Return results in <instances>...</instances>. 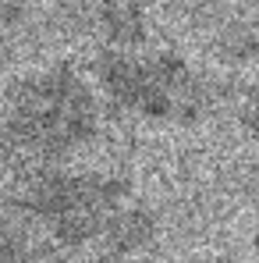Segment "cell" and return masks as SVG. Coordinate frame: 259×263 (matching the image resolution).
<instances>
[{"label": "cell", "mask_w": 259, "mask_h": 263, "mask_svg": "<svg viewBox=\"0 0 259 263\" xmlns=\"http://www.w3.org/2000/svg\"><path fill=\"white\" fill-rule=\"evenodd\" d=\"M11 128L18 142L39 153H57L75 146L92 128V100L71 75H46L22 89Z\"/></svg>", "instance_id": "6da1fadb"}, {"label": "cell", "mask_w": 259, "mask_h": 263, "mask_svg": "<svg viewBox=\"0 0 259 263\" xmlns=\"http://www.w3.org/2000/svg\"><path fill=\"white\" fill-rule=\"evenodd\" d=\"M107 86L142 114H181L195 107V79L167 57H117L107 68Z\"/></svg>", "instance_id": "7a4b0ae2"}, {"label": "cell", "mask_w": 259, "mask_h": 263, "mask_svg": "<svg viewBox=\"0 0 259 263\" xmlns=\"http://www.w3.org/2000/svg\"><path fill=\"white\" fill-rule=\"evenodd\" d=\"M252 125L259 128V100H256V107H252Z\"/></svg>", "instance_id": "3957f363"}]
</instances>
